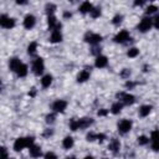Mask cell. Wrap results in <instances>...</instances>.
I'll use <instances>...</instances> for the list:
<instances>
[{
    "label": "cell",
    "instance_id": "obj_1",
    "mask_svg": "<svg viewBox=\"0 0 159 159\" xmlns=\"http://www.w3.org/2000/svg\"><path fill=\"white\" fill-rule=\"evenodd\" d=\"M93 123L92 118H81V119H71L70 120V128L72 130H77V129H84L87 127H89Z\"/></svg>",
    "mask_w": 159,
    "mask_h": 159
},
{
    "label": "cell",
    "instance_id": "obj_2",
    "mask_svg": "<svg viewBox=\"0 0 159 159\" xmlns=\"http://www.w3.org/2000/svg\"><path fill=\"white\" fill-rule=\"evenodd\" d=\"M34 145V138L32 137H26V138H17L14 143V149L16 152H20L25 148H30Z\"/></svg>",
    "mask_w": 159,
    "mask_h": 159
},
{
    "label": "cell",
    "instance_id": "obj_3",
    "mask_svg": "<svg viewBox=\"0 0 159 159\" xmlns=\"http://www.w3.org/2000/svg\"><path fill=\"white\" fill-rule=\"evenodd\" d=\"M117 98L119 99V102H120L122 104H127V106L133 104V103L135 102V97H134L133 94L124 93V92H119V93H117Z\"/></svg>",
    "mask_w": 159,
    "mask_h": 159
},
{
    "label": "cell",
    "instance_id": "obj_4",
    "mask_svg": "<svg viewBox=\"0 0 159 159\" xmlns=\"http://www.w3.org/2000/svg\"><path fill=\"white\" fill-rule=\"evenodd\" d=\"M84 41L91 43V45H97L102 41V36L99 34H94V32H87L84 35Z\"/></svg>",
    "mask_w": 159,
    "mask_h": 159
},
{
    "label": "cell",
    "instance_id": "obj_5",
    "mask_svg": "<svg viewBox=\"0 0 159 159\" xmlns=\"http://www.w3.org/2000/svg\"><path fill=\"white\" fill-rule=\"evenodd\" d=\"M152 25H153V20H152L150 17H143V19L140 20L139 25H138V30H139L140 32H147V31L150 30Z\"/></svg>",
    "mask_w": 159,
    "mask_h": 159
},
{
    "label": "cell",
    "instance_id": "obj_6",
    "mask_svg": "<svg viewBox=\"0 0 159 159\" xmlns=\"http://www.w3.org/2000/svg\"><path fill=\"white\" fill-rule=\"evenodd\" d=\"M0 25L4 29H12L15 26V20L7 15H1L0 16Z\"/></svg>",
    "mask_w": 159,
    "mask_h": 159
},
{
    "label": "cell",
    "instance_id": "obj_7",
    "mask_svg": "<svg viewBox=\"0 0 159 159\" xmlns=\"http://www.w3.org/2000/svg\"><path fill=\"white\" fill-rule=\"evenodd\" d=\"M43 70H45L43 60H42L41 57L36 58V60L34 61V63H32V71H34V73L37 75V76H40V75L43 72Z\"/></svg>",
    "mask_w": 159,
    "mask_h": 159
},
{
    "label": "cell",
    "instance_id": "obj_8",
    "mask_svg": "<svg viewBox=\"0 0 159 159\" xmlns=\"http://www.w3.org/2000/svg\"><path fill=\"white\" fill-rule=\"evenodd\" d=\"M132 129V122L129 119H123L118 123V130L122 133V134H125L128 133L129 130Z\"/></svg>",
    "mask_w": 159,
    "mask_h": 159
},
{
    "label": "cell",
    "instance_id": "obj_9",
    "mask_svg": "<svg viewBox=\"0 0 159 159\" xmlns=\"http://www.w3.org/2000/svg\"><path fill=\"white\" fill-rule=\"evenodd\" d=\"M114 42H117V43H123V42H125L127 40H129V32L127 31V30H122V31H119L116 36H114Z\"/></svg>",
    "mask_w": 159,
    "mask_h": 159
},
{
    "label": "cell",
    "instance_id": "obj_10",
    "mask_svg": "<svg viewBox=\"0 0 159 159\" xmlns=\"http://www.w3.org/2000/svg\"><path fill=\"white\" fill-rule=\"evenodd\" d=\"M67 107V102L63 101V99H57L52 103V109L55 112H63Z\"/></svg>",
    "mask_w": 159,
    "mask_h": 159
},
{
    "label": "cell",
    "instance_id": "obj_11",
    "mask_svg": "<svg viewBox=\"0 0 159 159\" xmlns=\"http://www.w3.org/2000/svg\"><path fill=\"white\" fill-rule=\"evenodd\" d=\"M47 25H48V29L50 30H60L61 29V24L60 22H57V19L53 16V15H51V16H48L47 17Z\"/></svg>",
    "mask_w": 159,
    "mask_h": 159
},
{
    "label": "cell",
    "instance_id": "obj_12",
    "mask_svg": "<svg viewBox=\"0 0 159 159\" xmlns=\"http://www.w3.org/2000/svg\"><path fill=\"white\" fill-rule=\"evenodd\" d=\"M35 24H36V17L34 15L29 14V15L25 16V19H24V26H25V29H29L30 30V29H32L35 26Z\"/></svg>",
    "mask_w": 159,
    "mask_h": 159
},
{
    "label": "cell",
    "instance_id": "obj_13",
    "mask_svg": "<svg viewBox=\"0 0 159 159\" xmlns=\"http://www.w3.org/2000/svg\"><path fill=\"white\" fill-rule=\"evenodd\" d=\"M107 63H108L107 57H106V56H102V55H98L97 58H96V62H94L96 67H98V68H103V67H106Z\"/></svg>",
    "mask_w": 159,
    "mask_h": 159
},
{
    "label": "cell",
    "instance_id": "obj_14",
    "mask_svg": "<svg viewBox=\"0 0 159 159\" xmlns=\"http://www.w3.org/2000/svg\"><path fill=\"white\" fill-rule=\"evenodd\" d=\"M20 65H21V61H20L17 57H12V58H10V61H9V68H10L11 71H14V72H16V70L20 67Z\"/></svg>",
    "mask_w": 159,
    "mask_h": 159
},
{
    "label": "cell",
    "instance_id": "obj_15",
    "mask_svg": "<svg viewBox=\"0 0 159 159\" xmlns=\"http://www.w3.org/2000/svg\"><path fill=\"white\" fill-rule=\"evenodd\" d=\"M62 40V34L60 30H53L52 34H51V37H50V41L52 43H56V42H60Z\"/></svg>",
    "mask_w": 159,
    "mask_h": 159
},
{
    "label": "cell",
    "instance_id": "obj_16",
    "mask_svg": "<svg viewBox=\"0 0 159 159\" xmlns=\"http://www.w3.org/2000/svg\"><path fill=\"white\" fill-rule=\"evenodd\" d=\"M30 155L31 157H34V158H39V157H41V154H42V152H41V147H39V145H31L30 147Z\"/></svg>",
    "mask_w": 159,
    "mask_h": 159
},
{
    "label": "cell",
    "instance_id": "obj_17",
    "mask_svg": "<svg viewBox=\"0 0 159 159\" xmlns=\"http://www.w3.org/2000/svg\"><path fill=\"white\" fill-rule=\"evenodd\" d=\"M92 9H93V6H92V4H91L89 1H84V2H82V4L80 5V11H81L82 14L91 12Z\"/></svg>",
    "mask_w": 159,
    "mask_h": 159
},
{
    "label": "cell",
    "instance_id": "obj_18",
    "mask_svg": "<svg viewBox=\"0 0 159 159\" xmlns=\"http://www.w3.org/2000/svg\"><path fill=\"white\" fill-rule=\"evenodd\" d=\"M108 148H109V150H112L113 153H117L119 149H120V143H119V140L118 139H112L111 142H109V145H108Z\"/></svg>",
    "mask_w": 159,
    "mask_h": 159
},
{
    "label": "cell",
    "instance_id": "obj_19",
    "mask_svg": "<svg viewBox=\"0 0 159 159\" xmlns=\"http://www.w3.org/2000/svg\"><path fill=\"white\" fill-rule=\"evenodd\" d=\"M89 78V72L87 70H82L77 76V82H86Z\"/></svg>",
    "mask_w": 159,
    "mask_h": 159
},
{
    "label": "cell",
    "instance_id": "obj_20",
    "mask_svg": "<svg viewBox=\"0 0 159 159\" xmlns=\"http://www.w3.org/2000/svg\"><path fill=\"white\" fill-rule=\"evenodd\" d=\"M62 147L65 149H71L73 147V138L72 137H65V139L62 140Z\"/></svg>",
    "mask_w": 159,
    "mask_h": 159
},
{
    "label": "cell",
    "instance_id": "obj_21",
    "mask_svg": "<svg viewBox=\"0 0 159 159\" xmlns=\"http://www.w3.org/2000/svg\"><path fill=\"white\" fill-rule=\"evenodd\" d=\"M16 73H17L19 77H25L27 75V66L25 63H21L20 67L16 70Z\"/></svg>",
    "mask_w": 159,
    "mask_h": 159
},
{
    "label": "cell",
    "instance_id": "obj_22",
    "mask_svg": "<svg viewBox=\"0 0 159 159\" xmlns=\"http://www.w3.org/2000/svg\"><path fill=\"white\" fill-rule=\"evenodd\" d=\"M122 108H123V104L118 101V102H116V103L112 104V107H111V112H112L113 114H118V113L122 111Z\"/></svg>",
    "mask_w": 159,
    "mask_h": 159
},
{
    "label": "cell",
    "instance_id": "obj_23",
    "mask_svg": "<svg viewBox=\"0 0 159 159\" xmlns=\"http://www.w3.org/2000/svg\"><path fill=\"white\" fill-rule=\"evenodd\" d=\"M150 111H152V107L150 106H142L139 108V116L140 117H147V116H149Z\"/></svg>",
    "mask_w": 159,
    "mask_h": 159
},
{
    "label": "cell",
    "instance_id": "obj_24",
    "mask_svg": "<svg viewBox=\"0 0 159 159\" xmlns=\"http://www.w3.org/2000/svg\"><path fill=\"white\" fill-rule=\"evenodd\" d=\"M51 83H52V76H51V75H45V76L42 77V80H41L42 87H48Z\"/></svg>",
    "mask_w": 159,
    "mask_h": 159
},
{
    "label": "cell",
    "instance_id": "obj_25",
    "mask_svg": "<svg viewBox=\"0 0 159 159\" xmlns=\"http://www.w3.org/2000/svg\"><path fill=\"white\" fill-rule=\"evenodd\" d=\"M45 10H46L47 15L51 16V15H53V12H55V10H56V5H55V4H46Z\"/></svg>",
    "mask_w": 159,
    "mask_h": 159
},
{
    "label": "cell",
    "instance_id": "obj_26",
    "mask_svg": "<svg viewBox=\"0 0 159 159\" xmlns=\"http://www.w3.org/2000/svg\"><path fill=\"white\" fill-rule=\"evenodd\" d=\"M36 50H37V43L36 42H31L27 46V53L29 55H35L36 53Z\"/></svg>",
    "mask_w": 159,
    "mask_h": 159
},
{
    "label": "cell",
    "instance_id": "obj_27",
    "mask_svg": "<svg viewBox=\"0 0 159 159\" xmlns=\"http://www.w3.org/2000/svg\"><path fill=\"white\" fill-rule=\"evenodd\" d=\"M127 55H128V57H132V58H133V57H137V56L139 55V50L135 48V47H132V48L128 50Z\"/></svg>",
    "mask_w": 159,
    "mask_h": 159
},
{
    "label": "cell",
    "instance_id": "obj_28",
    "mask_svg": "<svg viewBox=\"0 0 159 159\" xmlns=\"http://www.w3.org/2000/svg\"><path fill=\"white\" fill-rule=\"evenodd\" d=\"M89 14H91V16H92L93 19H97V17L101 16V9H99V7H93Z\"/></svg>",
    "mask_w": 159,
    "mask_h": 159
},
{
    "label": "cell",
    "instance_id": "obj_29",
    "mask_svg": "<svg viewBox=\"0 0 159 159\" xmlns=\"http://www.w3.org/2000/svg\"><path fill=\"white\" fill-rule=\"evenodd\" d=\"M148 142H149V139H148L145 135H140V137H138V144H139V145H145Z\"/></svg>",
    "mask_w": 159,
    "mask_h": 159
},
{
    "label": "cell",
    "instance_id": "obj_30",
    "mask_svg": "<svg viewBox=\"0 0 159 159\" xmlns=\"http://www.w3.org/2000/svg\"><path fill=\"white\" fill-rule=\"evenodd\" d=\"M158 10V7L155 6V5H149L148 7H147V10H145V12L148 14V15H150V14H154L155 11Z\"/></svg>",
    "mask_w": 159,
    "mask_h": 159
},
{
    "label": "cell",
    "instance_id": "obj_31",
    "mask_svg": "<svg viewBox=\"0 0 159 159\" xmlns=\"http://www.w3.org/2000/svg\"><path fill=\"white\" fill-rule=\"evenodd\" d=\"M122 19H123V16H122V15H119V14H117V15L113 17L112 22H113L114 25H118V24H120V22H122Z\"/></svg>",
    "mask_w": 159,
    "mask_h": 159
},
{
    "label": "cell",
    "instance_id": "obj_32",
    "mask_svg": "<svg viewBox=\"0 0 159 159\" xmlns=\"http://www.w3.org/2000/svg\"><path fill=\"white\" fill-rule=\"evenodd\" d=\"M150 139H152V140H158V139H159V130H158V129H155V130L152 132Z\"/></svg>",
    "mask_w": 159,
    "mask_h": 159
},
{
    "label": "cell",
    "instance_id": "obj_33",
    "mask_svg": "<svg viewBox=\"0 0 159 159\" xmlns=\"http://www.w3.org/2000/svg\"><path fill=\"white\" fill-rule=\"evenodd\" d=\"M152 149L155 152H159V139L158 140H152Z\"/></svg>",
    "mask_w": 159,
    "mask_h": 159
},
{
    "label": "cell",
    "instance_id": "obj_34",
    "mask_svg": "<svg viewBox=\"0 0 159 159\" xmlns=\"http://www.w3.org/2000/svg\"><path fill=\"white\" fill-rule=\"evenodd\" d=\"M86 138H87V140H88V142H92V140L97 139V134L91 132V133H88V134H87V137H86Z\"/></svg>",
    "mask_w": 159,
    "mask_h": 159
},
{
    "label": "cell",
    "instance_id": "obj_35",
    "mask_svg": "<svg viewBox=\"0 0 159 159\" xmlns=\"http://www.w3.org/2000/svg\"><path fill=\"white\" fill-rule=\"evenodd\" d=\"M45 159H57V157H56L55 153H52V152H47V153L45 154Z\"/></svg>",
    "mask_w": 159,
    "mask_h": 159
},
{
    "label": "cell",
    "instance_id": "obj_36",
    "mask_svg": "<svg viewBox=\"0 0 159 159\" xmlns=\"http://www.w3.org/2000/svg\"><path fill=\"white\" fill-rule=\"evenodd\" d=\"M1 159H9L7 157V150L5 147H1Z\"/></svg>",
    "mask_w": 159,
    "mask_h": 159
},
{
    "label": "cell",
    "instance_id": "obj_37",
    "mask_svg": "<svg viewBox=\"0 0 159 159\" xmlns=\"http://www.w3.org/2000/svg\"><path fill=\"white\" fill-rule=\"evenodd\" d=\"M46 122L47 123H53L55 122V114H52V113L51 114H47L46 116Z\"/></svg>",
    "mask_w": 159,
    "mask_h": 159
},
{
    "label": "cell",
    "instance_id": "obj_38",
    "mask_svg": "<svg viewBox=\"0 0 159 159\" xmlns=\"http://www.w3.org/2000/svg\"><path fill=\"white\" fill-rule=\"evenodd\" d=\"M153 25H154V27H155V29H158V30H159V15H158V16H155V17L153 19Z\"/></svg>",
    "mask_w": 159,
    "mask_h": 159
},
{
    "label": "cell",
    "instance_id": "obj_39",
    "mask_svg": "<svg viewBox=\"0 0 159 159\" xmlns=\"http://www.w3.org/2000/svg\"><path fill=\"white\" fill-rule=\"evenodd\" d=\"M97 114H98L99 117H104V116L108 114V111H107V109H99V111L97 112Z\"/></svg>",
    "mask_w": 159,
    "mask_h": 159
},
{
    "label": "cell",
    "instance_id": "obj_40",
    "mask_svg": "<svg viewBox=\"0 0 159 159\" xmlns=\"http://www.w3.org/2000/svg\"><path fill=\"white\" fill-rule=\"evenodd\" d=\"M52 133H53V132H52L51 129H47V130L43 132V137H50V135H52Z\"/></svg>",
    "mask_w": 159,
    "mask_h": 159
},
{
    "label": "cell",
    "instance_id": "obj_41",
    "mask_svg": "<svg viewBox=\"0 0 159 159\" xmlns=\"http://www.w3.org/2000/svg\"><path fill=\"white\" fill-rule=\"evenodd\" d=\"M104 138H106V135H104V134H97V140L102 142V140H103Z\"/></svg>",
    "mask_w": 159,
    "mask_h": 159
},
{
    "label": "cell",
    "instance_id": "obj_42",
    "mask_svg": "<svg viewBox=\"0 0 159 159\" xmlns=\"http://www.w3.org/2000/svg\"><path fill=\"white\" fill-rule=\"evenodd\" d=\"M130 75V71L129 70H124L123 72H122V76H129Z\"/></svg>",
    "mask_w": 159,
    "mask_h": 159
},
{
    "label": "cell",
    "instance_id": "obj_43",
    "mask_svg": "<svg viewBox=\"0 0 159 159\" xmlns=\"http://www.w3.org/2000/svg\"><path fill=\"white\" fill-rule=\"evenodd\" d=\"M35 94H36V89H35V88H32V89H31V91L29 92V96H31V97H34Z\"/></svg>",
    "mask_w": 159,
    "mask_h": 159
},
{
    "label": "cell",
    "instance_id": "obj_44",
    "mask_svg": "<svg viewBox=\"0 0 159 159\" xmlns=\"http://www.w3.org/2000/svg\"><path fill=\"white\" fill-rule=\"evenodd\" d=\"M144 4V1H134V5L135 6H140V5H143Z\"/></svg>",
    "mask_w": 159,
    "mask_h": 159
},
{
    "label": "cell",
    "instance_id": "obj_45",
    "mask_svg": "<svg viewBox=\"0 0 159 159\" xmlns=\"http://www.w3.org/2000/svg\"><path fill=\"white\" fill-rule=\"evenodd\" d=\"M134 86V83H132V82H127L125 83V87H133Z\"/></svg>",
    "mask_w": 159,
    "mask_h": 159
},
{
    "label": "cell",
    "instance_id": "obj_46",
    "mask_svg": "<svg viewBox=\"0 0 159 159\" xmlns=\"http://www.w3.org/2000/svg\"><path fill=\"white\" fill-rule=\"evenodd\" d=\"M63 16H65V17H71V12H65Z\"/></svg>",
    "mask_w": 159,
    "mask_h": 159
},
{
    "label": "cell",
    "instance_id": "obj_47",
    "mask_svg": "<svg viewBox=\"0 0 159 159\" xmlns=\"http://www.w3.org/2000/svg\"><path fill=\"white\" fill-rule=\"evenodd\" d=\"M84 159H94L92 155H87V157H84Z\"/></svg>",
    "mask_w": 159,
    "mask_h": 159
},
{
    "label": "cell",
    "instance_id": "obj_48",
    "mask_svg": "<svg viewBox=\"0 0 159 159\" xmlns=\"http://www.w3.org/2000/svg\"><path fill=\"white\" fill-rule=\"evenodd\" d=\"M16 2H17V4H26V1H20V0H19V1H16Z\"/></svg>",
    "mask_w": 159,
    "mask_h": 159
},
{
    "label": "cell",
    "instance_id": "obj_49",
    "mask_svg": "<svg viewBox=\"0 0 159 159\" xmlns=\"http://www.w3.org/2000/svg\"><path fill=\"white\" fill-rule=\"evenodd\" d=\"M67 159H76V158H75V157H68Z\"/></svg>",
    "mask_w": 159,
    "mask_h": 159
},
{
    "label": "cell",
    "instance_id": "obj_50",
    "mask_svg": "<svg viewBox=\"0 0 159 159\" xmlns=\"http://www.w3.org/2000/svg\"><path fill=\"white\" fill-rule=\"evenodd\" d=\"M9 159H14V158H9Z\"/></svg>",
    "mask_w": 159,
    "mask_h": 159
},
{
    "label": "cell",
    "instance_id": "obj_51",
    "mask_svg": "<svg viewBox=\"0 0 159 159\" xmlns=\"http://www.w3.org/2000/svg\"><path fill=\"white\" fill-rule=\"evenodd\" d=\"M103 159H107V158H103Z\"/></svg>",
    "mask_w": 159,
    "mask_h": 159
}]
</instances>
